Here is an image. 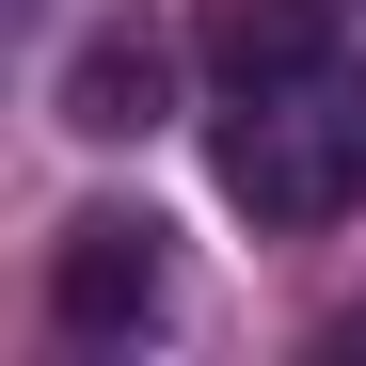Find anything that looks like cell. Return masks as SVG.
<instances>
[{"instance_id":"obj_1","label":"cell","mask_w":366,"mask_h":366,"mask_svg":"<svg viewBox=\"0 0 366 366\" xmlns=\"http://www.w3.org/2000/svg\"><path fill=\"white\" fill-rule=\"evenodd\" d=\"M207 175H223V207L239 223H350L366 207V64L350 48H319V64H287V80H239L207 112Z\"/></svg>"},{"instance_id":"obj_2","label":"cell","mask_w":366,"mask_h":366,"mask_svg":"<svg viewBox=\"0 0 366 366\" xmlns=\"http://www.w3.org/2000/svg\"><path fill=\"white\" fill-rule=\"evenodd\" d=\"M48 319H64L80 350L159 335V319H175V223H159V207H80L64 239H48Z\"/></svg>"},{"instance_id":"obj_3","label":"cell","mask_w":366,"mask_h":366,"mask_svg":"<svg viewBox=\"0 0 366 366\" xmlns=\"http://www.w3.org/2000/svg\"><path fill=\"white\" fill-rule=\"evenodd\" d=\"M64 112L80 144H144V128H175V32L159 16H96L80 48H64Z\"/></svg>"},{"instance_id":"obj_4","label":"cell","mask_w":366,"mask_h":366,"mask_svg":"<svg viewBox=\"0 0 366 366\" xmlns=\"http://www.w3.org/2000/svg\"><path fill=\"white\" fill-rule=\"evenodd\" d=\"M319 48H335V16H319V0H207V64H223V96H239V80L319 64Z\"/></svg>"},{"instance_id":"obj_5","label":"cell","mask_w":366,"mask_h":366,"mask_svg":"<svg viewBox=\"0 0 366 366\" xmlns=\"http://www.w3.org/2000/svg\"><path fill=\"white\" fill-rule=\"evenodd\" d=\"M335 350H366V302H350V319H335Z\"/></svg>"}]
</instances>
